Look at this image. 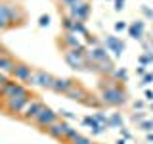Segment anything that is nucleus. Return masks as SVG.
Here are the masks:
<instances>
[{"mask_svg":"<svg viewBox=\"0 0 153 144\" xmlns=\"http://www.w3.org/2000/svg\"><path fill=\"white\" fill-rule=\"evenodd\" d=\"M25 21V12L19 6L10 2H0V31L13 25H21Z\"/></svg>","mask_w":153,"mask_h":144,"instance_id":"f257e3e1","label":"nucleus"},{"mask_svg":"<svg viewBox=\"0 0 153 144\" xmlns=\"http://www.w3.org/2000/svg\"><path fill=\"white\" fill-rule=\"evenodd\" d=\"M102 92H100V100L103 106H123L126 104V92L117 81L105 85V81H102Z\"/></svg>","mask_w":153,"mask_h":144,"instance_id":"f03ea898","label":"nucleus"},{"mask_svg":"<svg viewBox=\"0 0 153 144\" xmlns=\"http://www.w3.org/2000/svg\"><path fill=\"white\" fill-rule=\"evenodd\" d=\"M27 86H23V83H19V81H8L6 85L0 88V100L2 102H6L10 98H16V96H21V94H27Z\"/></svg>","mask_w":153,"mask_h":144,"instance_id":"7ed1b4c3","label":"nucleus"},{"mask_svg":"<svg viewBox=\"0 0 153 144\" xmlns=\"http://www.w3.org/2000/svg\"><path fill=\"white\" fill-rule=\"evenodd\" d=\"M31 98H33L31 92L21 94V96H16V98H10V100H6V102H2V108L6 110L8 113H12V115H19Z\"/></svg>","mask_w":153,"mask_h":144,"instance_id":"20e7f679","label":"nucleus"},{"mask_svg":"<svg viewBox=\"0 0 153 144\" xmlns=\"http://www.w3.org/2000/svg\"><path fill=\"white\" fill-rule=\"evenodd\" d=\"M57 115H59V113H56L54 110H50L48 106H44V108L40 110V113L35 117V123H36L40 129H44V131H46L50 125H54V123L57 121Z\"/></svg>","mask_w":153,"mask_h":144,"instance_id":"39448f33","label":"nucleus"},{"mask_svg":"<svg viewBox=\"0 0 153 144\" xmlns=\"http://www.w3.org/2000/svg\"><path fill=\"white\" fill-rule=\"evenodd\" d=\"M33 73H35V69H33L31 65L23 64V62H17L16 67H13V71H12V77L16 81H19V83H31Z\"/></svg>","mask_w":153,"mask_h":144,"instance_id":"423d86ee","label":"nucleus"},{"mask_svg":"<svg viewBox=\"0 0 153 144\" xmlns=\"http://www.w3.org/2000/svg\"><path fill=\"white\" fill-rule=\"evenodd\" d=\"M69 17L71 19H75V21H86L88 19V16H90V6L86 2H76V4H73V6H69Z\"/></svg>","mask_w":153,"mask_h":144,"instance_id":"0eeeda50","label":"nucleus"},{"mask_svg":"<svg viewBox=\"0 0 153 144\" xmlns=\"http://www.w3.org/2000/svg\"><path fill=\"white\" fill-rule=\"evenodd\" d=\"M42 108H44V104H42L40 100L31 98V100L27 102V106L23 108V112L19 113V115H21L25 121H35V117H36L38 113H40V110H42Z\"/></svg>","mask_w":153,"mask_h":144,"instance_id":"6e6552de","label":"nucleus"},{"mask_svg":"<svg viewBox=\"0 0 153 144\" xmlns=\"http://www.w3.org/2000/svg\"><path fill=\"white\" fill-rule=\"evenodd\" d=\"M54 79H56V77H52L48 71H44V69H35L31 85H38V86H42V88H52Z\"/></svg>","mask_w":153,"mask_h":144,"instance_id":"1a4fd4ad","label":"nucleus"},{"mask_svg":"<svg viewBox=\"0 0 153 144\" xmlns=\"http://www.w3.org/2000/svg\"><path fill=\"white\" fill-rule=\"evenodd\" d=\"M105 48H107L109 52H113L115 58H119L123 54V50H124V42L121 38H117V37H107L105 38Z\"/></svg>","mask_w":153,"mask_h":144,"instance_id":"9d476101","label":"nucleus"},{"mask_svg":"<svg viewBox=\"0 0 153 144\" xmlns=\"http://www.w3.org/2000/svg\"><path fill=\"white\" fill-rule=\"evenodd\" d=\"M86 58H88L90 62H94V64H100V62H103V60H109V58H107V48L94 46L92 50L86 52Z\"/></svg>","mask_w":153,"mask_h":144,"instance_id":"9b49d317","label":"nucleus"},{"mask_svg":"<svg viewBox=\"0 0 153 144\" xmlns=\"http://www.w3.org/2000/svg\"><path fill=\"white\" fill-rule=\"evenodd\" d=\"M65 96H67V98H71V100H76V102H82V104H84V98H90V94L86 92L80 85H76V83L67 90Z\"/></svg>","mask_w":153,"mask_h":144,"instance_id":"f8f14e48","label":"nucleus"},{"mask_svg":"<svg viewBox=\"0 0 153 144\" xmlns=\"http://www.w3.org/2000/svg\"><path fill=\"white\" fill-rule=\"evenodd\" d=\"M65 127H67V123H65V121H56L54 125H50V127L46 129V133L50 134L52 138H56V140H63Z\"/></svg>","mask_w":153,"mask_h":144,"instance_id":"ddd939ff","label":"nucleus"},{"mask_svg":"<svg viewBox=\"0 0 153 144\" xmlns=\"http://www.w3.org/2000/svg\"><path fill=\"white\" fill-rule=\"evenodd\" d=\"M75 85V81L65 79V77H59V79H54V85H52V90L57 94H67V90Z\"/></svg>","mask_w":153,"mask_h":144,"instance_id":"4468645a","label":"nucleus"},{"mask_svg":"<svg viewBox=\"0 0 153 144\" xmlns=\"http://www.w3.org/2000/svg\"><path fill=\"white\" fill-rule=\"evenodd\" d=\"M82 125H84V127H88L90 131H92V134H102L103 129H105L102 123H98V119H96L94 115H86V117L82 119Z\"/></svg>","mask_w":153,"mask_h":144,"instance_id":"2eb2a0df","label":"nucleus"},{"mask_svg":"<svg viewBox=\"0 0 153 144\" xmlns=\"http://www.w3.org/2000/svg\"><path fill=\"white\" fill-rule=\"evenodd\" d=\"M16 64H17V62L13 60L12 56H8V54L0 56V71H2V73H12L13 67H16Z\"/></svg>","mask_w":153,"mask_h":144,"instance_id":"dca6fc26","label":"nucleus"},{"mask_svg":"<svg viewBox=\"0 0 153 144\" xmlns=\"http://www.w3.org/2000/svg\"><path fill=\"white\" fill-rule=\"evenodd\" d=\"M143 29H146V25H143V21H134L130 27H128V33H130L132 38H136V40H140V38L143 37Z\"/></svg>","mask_w":153,"mask_h":144,"instance_id":"f3484780","label":"nucleus"},{"mask_svg":"<svg viewBox=\"0 0 153 144\" xmlns=\"http://www.w3.org/2000/svg\"><path fill=\"white\" fill-rule=\"evenodd\" d=\"M63 44L67 46V50H71V48H79L80 46L79 35H76V33H65V35H63Z\"/></svg>","mask_w":153,"mask_h":144,"instance_id":"a211bd4d","label":"nucleus"},{"mask_svg":"<svg viewBox=\"0 0 153 144\" xmlns=\"http://www.w3.org/2000/svg\"><path fill=\"white\" fill-rule=\"evenodd\" d=\"M115 71V65L111 60H103L100 64H96V73H113Z\"/></svg>","mask_w":153,"mask_h":144,"instance_id":"6ab92c4d","label":"nucleus"},{"mask_svg":"<svg viewBox=\"0 0 153 144\" xmlns=\"http://www.w3.org/2000/svg\"><path fill=\"white\" fill-rule=\"evenodd\" d=\"M107 127H117V129H121V127H123V117H121V113L109 115V117H107Z\"/></svg>","mask_w":153,"mask_h":144,"instance_id":"aec40b11","label":"nucleus"},{"mask_svg":"<svg viewBox=\"0 0 153 144\" xmlns=\"http://www.w3.org/2000/svg\"><path fill=\"white\" fill-rule=\"evenodd\" d=\"M76 134H79V131H76V129H73V127H71V125L69 123H67V127H65V134H63V140H73V138L76 136Z\"/></svg>","mask_w":153,"mask_h":144,"instance_id":"412c9836","label":"nucleus"},{"mask_svg":"<svg viewBox=\"0 0 153 144\" xmlns=\"http://www.w3.org/2000/svg\"><path fill=\"white\" fill-rule=\"evenodd\" d=\"M113 77H115V81H126L128 79V73H126V69H124V67H119V69H115L113 71Z\"/></svg>","mask_w":153,"mask_h":144,"instance_id":"4be33fe9","label":"nucleus"},{"mask_svg":"<svg viewBox=\"0 0 153 144\" xmlns=\"http://www.w3.org/2000/svg\"><path fill=\"white\" fill-rule=\"evenodd\" d=\"M71 144H92V140H90L88 136H82V134H76V136L73 138V140H71Z\"/></svg>","mask_w":153,"mask_h":144,"instance_id":"5701e85b","label":"nucleus"},{"mask_svg":"<svg viewBox=\"0 0 153 144\" xmlns=\"http://www.w3.org/2000/svg\"><path fill=\"white\" fill-rule=\"evenodd\" d=\"M63 29H65V33H73V29H75V19L65 17V19H63Z\"/></svg>","mask_w":153,"mask_h":144,"instance_id":"b1692460","label":"nucleus"},{"mask_svg":"<svg viewBox=\"0 0 153 144\" xmlns=\"http://www.w3.org/2000/svg\"><path fill=\"white\" fill-rule=\"evenodd\" d=\"M94 117L98 119V123H102L103 127H107V117H109V115H105V113H102V112H98V113H94Z\"/></svg>","mask_w":153,"mask_h":144,"instance_id":"393cba45","label":"nucleus"},{"mask_svg":"<svg viewBox=\"0 0 153 144\" xmlns=\"http://www.w3.org/2000/svg\"><path fill=\"white\" fill-rule=\"evenodd\" d=\"M38 25H40V27H48V25H50V16H40Z\"/></svg>","mask_w":153,"mask_h":144,"instance_id":"a878e982","label":"nucleus"},{"mask_svg":"<svg viewBox=\"0 0 153 144\" xmlns=\"http://www.w3.org/2000/svg\"><path fill=\"white\" fill-rule=\"evenodd\" d=\"M149 83H153V73H146L142 77V85H149Z\"/></svg>","mask_w":153,"mask_h":144,"instance_id":"bb28decb","label":"nucleus"},{"mask_svg":"<svg viewBox=\"0 0 153 144\" xmlns=\"http://www.w3.org/2000/svg\"><path fill=\"white\" fill-rule=\"evenodd\" d=\"M140 125H142V129H143V131H147V133H149L151 129H153V121H142Z\"/></svg>","mask_w":153,"mask_h":144,"instance_id":"cd10ccee","label":"nucleus"},{"mask_svg":"<svg viewBox=\"0 0 153 144\" xmlns=\"http://www.w3.org/2000/svg\"><path fill=\"white\" fill-rule=\"evenodd\" d=\"M124 29H128V25L124 21H117V23H115V31H124Z\"/></svg>","mask_w":153,"mask_h":144,"instance_id":"c85d7f7f","label":"nucleus"},{"mask_svg":"<svg viewBox=\"0 0 153 144\" xmlns=\"http://www.w3.org/2000/svg\"><path fill=\"white\" fill-rule=\"evenodd\" d=\"M61 115V117H67V119H75V113H71V112H67V110H61V112H57Z\"/></svg>","mask_w":153,"mask_h":144,"instance_id":"c756f323","label":"nucleus"},{"mask_svg":"<svg viewBox=\"0 0 153 144\" xmlns=\"http://www.w3.org/2000/svg\"><path fill=\"white\" fill-rule=\"evenodd\" d=\"M119 131H121V136L124 138V140H130V138H132V134H130V133H128V131H126V129H123V127H121V129H119Z\"/></svg>","mask_w":153,"mask_h":144,"instance_id":"7c9ffc66","label":"nucleus"},{"mask_svg":"<svg viewBox=\"0 0 153 144\" xmlns=\"http://www.w3.org/2000/svg\"><path fill=\"white\" fill-rule=\"evenodd\" d=\"M8 81H10V79H8V77H6V73H2V71H0V88H2V86L6 85Z\"/></svg>","mask_w":153,"mask_h":144,"instance_id":"2f4dec72","label":"nucleus"},{"mask_svg":"<svg viewBox=\"0 0 153 144\" xmlns=\"http://www.w3.org/2000/svg\"><path fill=\"white\" fill-rule=\"evenodd\" d=\"M123 8H124V0H115V10H117V12H121Z\"/></svg>","mask_w":153,"mask_h":144,"instance_id":"473e14b6","label":"nucleus"},{"mask_svg":"<svg viewBox=\"0 0 153 144\" xmlns=\"http://www.w3.org/2000/svg\"><path fill=\"white\" fill-rule=\"evenodd\" d=\"M142 12H143V16H147V17H153V10H149L147 6H143V8H142Z\"/></svg>","mask_w":153,"mask_h":144,"instance_id":"72a5a7b5","label":"nucleus"},{"mask_svg":"<svg viewBox=\"0 0 153 144\" xmlns=\"http://www.w3.org/2000/svg\"><path fill=\"white\" fill-rule=\"evenodd\" d=\"M136 73L140 75V77H143V75H146V67H143V65L142 67H136Z\"/></svg>","mask_w":153,"mask_h":144,"instance_id":"f704fd0d","label":"nucleus"},{"mask_svg":"<svg viewBox=\"0 0 153 144\" xmlns=\"http://www.w3.org/2000/svg\"><path fill=\"white\" fill-rule=\"evenodd\" d=\"M63 4H67V6H73V4H76V2H80V0H61Z\"/></svg>","mask_w":153,"mask_h":144,"instance_id":"c9c22d12","label":"nucleus"},{"mask_svg":"<svg viewBox=\"0 0 153 144\" xmlns=\"http://www.w3.org/2000/svg\"><path fill=\"white\" fill-rule=\"evenodd\" d=\"M146 98H147V100H151V102H153V92H151V90H146Z\"/></svg>","mask_w":153,"mask_h":144,"instance_id":"e433bc0d","label":"nucleus"},{"mask_svg":"<svg viewBox=\"0 0 153 144\" xmlns=\"http://www.w3.org/2000/svg\"><path fill=\"white\" fill-rule=\"evenodd\" d=\"M134 108H136V110H142L143 108V102H134Z\"/></svg>","mask_w":153,"mask_h":144,"instance_id":"4c0bfd02","label":"nucleus"},{"mask_svg":"<svg viewBox=\"0 0 153 144\" xmlns=\"http://www.w3.org/2000/svg\"><path fill=\"white\" fill-rule=\"evenodd\" d=\"M4 54H6V50H4V46L0 44V56H4Z\"/></svg>","mask_w":153,"mask_h":144,"instance_id":"58836bf2","label":"nucleus"},{"mask_svg":"<svg viewBox=\"0 0 153 144\" xmlns=\"http://www.w3.org/2000/svg\"><path fill=\"white\" fill-rule=\"evenodd\" d=\"M147 140H149V142H153V133H149V134H147Z\"/></svg>","mask_w":153,"mask_h":144,"instance_id":"ea45409f","label":"nucleus"},{"mask_svg":"<svg viewBox=\"0 0 153 144\" xmlns=\"http://www.w3.org/2000/svg\"><path fill=\"white\" fill-rule=\"evenodd\" d=\"M117 144H126V140H124V138H121V140H117Z\"/></svg>","mask_w":153,"mask_h":144,"instance_id":"a19ab883","label":"nucleus"},{"mask_svg":"<svg viewBox=\"0 0 153 144\" xmlns=\"http://www.w3.org/2000/svg\"><path fill=\"white\" fill-rule=\"evenodd\" d=\"M92 144H100V142H92Z\"/></svg>","mask_w":153,"mask_h":144,"instance_id":"79ce46f5","label":"nucleus"},{"mask_svg":"<svg viewBox=\"0 0 153 144\" xmlns=\"http://www.w3.org/2000/svg\"><path fill=\"white\" fill-rule=\"evenodd\" d=\"M151 110H153V104H151Z\"/></svg>","mask_w":153,"mask_h":144,"instance_id":"37998d69","label":"nucleus"},{"mask_svg":"<svg viewBox=\"0 0 153 144\" xmlns=\"http://www.w3.org/2000/svg\"><path fill=\"white\" fill-rule=\"evenodd\" d=\"M113 2H115V0H113Z\"/></svg>","mask_w":153,"mask_h":144,"instance_id":"c03bdc74","label":"nucleus"}]
</instances>
